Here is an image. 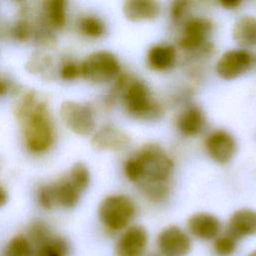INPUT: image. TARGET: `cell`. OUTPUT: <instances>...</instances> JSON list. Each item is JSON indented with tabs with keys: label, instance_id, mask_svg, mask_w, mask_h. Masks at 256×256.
<instances>
[{
	"label": "cell",
	"instance_id": "9a60e30c",
	"mask_svg": "<svg viewBox=\"0 0 256 256\" xmlns=\"http://www.w3.org/2000/svg\"><path fill=\"white\" fill-rule=\"evenodd\" d=\"M123 13L132 22L153 20L160 13V5L152 0H128L123 4Z\"/></svg>",
	"mask_w": 256,
	"mask_h": 256
},
{
	"label": "cell",
	"instance_id": "4fadbf2b",
	"mask_svg": "<svg viewBox=\"0 0 256 256\" xmlns=\"http://www.w3.org/2000/svg\"><path fill=\"white\" fill-rule=\"evenodd\" d=\"M187 228L190 234L197 239L213 240L220 235L221 222L211 213L199 212L188 219Z\"/></svg>",
	"mask_w": 256,
	"mask_h": 256
},
{
	"label": "cell",
	"instance_id": "9c48e42d",
	"mask_svg": "<svg viewBox=\"0 0 256 256\" xmlns=\"http://www.w3.org/2000/svg\"><path fill=\"white\" fill-rule=\"evenodd\" d=\"M148 244V233L140 225L126 228L115 245L116 256H142Z\"/></svg>",
	"mask_w": 256,
	"mask_h": 256
},
{
	"label": "cell",
	"instance_id": "e0dca14e",
	"mask_svg": "<svg viewBox=\"0 0 256 256\" xmlns=\"http://www.w3.org/2000/svg\"><path fill=\"white\" fill-rule=\"evenodd\" d=\"M67 3L64 0H49L43 4L42 23L50 29H61L66 23Z\"/></svg>",
	"mask_w": 256,
	"mask_h": 256
},
{
	"label": "cell",
	"instance_id": "5b68a950",
	"mask_svg": "<svg viewBox=\"0 0 256 256\" xmlns=\"http://www.w3.org/2000/svg\"><path fill=\"white\" fill-rule=\"evenodd\" d=\"M119 72L120 64L117 57L106 50L89 54L80 64V75L95 84L106 83L114 79Z\"/></svg>",
	"mask_w": 256,
	"mask_h": 256
},
{
	"label": "cell",
	"instance_id": "e575fe53",
	"mask_svg": "<svg viewBox=\"0 0 256 256\" xmlns=\"http://www.w3.org/2000/svg\"><path fill=\"white\" fill-rule=\"evenodd\" d=\"M153 256H165V255H163V254L159 253V254H155V255H153Z\"/></svg>",
	"mask_w": 256,
	"mask_h": 256
},
{
	"label": "cell",
	"instance_id": "2e32d148",
	"mask_svg": "<svg viewBox=\"0 0 256 256\" xmlns=\"http://www.w3.org/2000/svg\"><path fill=\"white\" fill-rule=\"evenodd\" d=\"M205 118L202 110L198 106H190L181 112L176 126L181 134L185 136H195L199 134L204 126Z\"/></svg>",
	"mask_w": 256,
	"mask_h": 256
},
{
	"label": "cell",
	"instance_id": "484cf974",
	"mask_svg": "<svg viewBox=\"0 0 256 256\" xmlns=\"http://www.w3.org/2000/svg\"><path fill=\"white\" fill-rule=\"evenodd\" d=\"M52 66V59L42 53L34 54L31 59L27 62V69L33 73H45L44 71Z\"/></svg>",
	"mask_w": 256,
	"mask_h": 256
},
{
	"label": "cell",
	"instance_id": "5bb4252c",
	"mask_svg": "<svg viewBox=\"0 0 256 256\" xmlns=\"http://www.w3.org/2000/svg\"><path fill=\"white\" fill-rule=\"evenodd\" d=\"M228 233L237 240L256 234V211L248 208L236 210L229 219Z\"/></svg>",
	"mask_w": 256,
	"mask_h": 256
},
{
	"label": "cell",
	"instance_id": "4dcf8cb0",
	"mask_svg": "<svg viewBox=\"0 0 256 256\" xmlns=\"http://www.w3.org/2000/svg\"><path fill=\"white\" fill-rule=\"evenodd\" d=\"M220 4L224 7V8H227V9H234V8H237L240 4H241V2L240 1H227V0H225V1H221L220 2Z\"/></svg>",
	"mask_w": 256,
	"mask_h": 256
},
{
	"label": "cell",
	"instance_id": "52a82bcc",
	"mask_svg": "<svg viewBox=\"0 0 256 256\" xmlns=\"http://www.w3.org/2000/svg\"><path fill=\"white\" fill-rule=\"evenodd\" d=\"M156 244L165 256H186L191 250V239L186 231L176 225H170L160 231Z\"/></svg>",
	"mask_w": 256,
	"mask_h": 256
},
{
	"label": "cell",
	"instance_id": "d4e9b609",
	"mask_svg": "<svg viewBox=\"0 0 256 256\" xmlns=\"http://www.w3.org/2000/svg\"><path fill=\"white\" fill-rule=\"evenodd\" d=\"M237 239L228 232L214 239L213 251L218 256H231L237 249Z\"/></svg>",
	"mask_w": 256,
	"mask_h": 256
},
{
	"label": "cell",
	"instance_id": "83f0119b",
	"mask_svg": "<svg viewBox=\"0 0 256 256\" xmlns=\"http://www.w3.org/2000/svg\"><path fill=\"white\" fill-rule=\"evenodd\" d=\"M39 205L45 210H51L56 206L52 184L42 185L37 193Z\"/></svg>",
	"mask_w": 256,
	"mask_h": 256
},
{
	"label": "cell",
	"instance_id": "6da1fadb",
	"mask_svg": "<svg viewBox=\"0 0 256 256\" xmlns=\"http://www.w3.org/2000/svg\"><path fill=\"white\" fill-rule=\"evenodd\" d=\"M15 117L20 123L24 144L32 154H43L54 145L56 132L47 103L34 91L24 93L15 105Z\"/></svg>",
	"mask_w": 256,
	"mask_h": 256
},
{
	"label": "cell",
	"instance_id": "f1b7e54d",
	"mask_svg": "<svg viewBox=\"0 0 256 256\" xmlns=\"http://www.w3.org/2000/svg\"><path fill=\"white\" fill-rule=\"evenodd\" d=\"M60 76L63 80L72 81L80 76V65L73 61H66L60 68Z\"/></svg>",
	"mask_w": 256,
	"mask_h": 256
},
{
	"label": "cell",
	"instance_id": "277c9868",
	"mask_svg": "<svg viewBox=\"0 0 256 256\" xmlns=\"http://www.w3.org/2000/svg\"><path fill=\"white\" fill-rule=\"evenodd\" d=\"M135 214L136 206L134 201L122 194H113L105 197L98 209L100 222L112 232L128 228Z\"/></svg>",
	"mask_w": 256,
	"mask_h": 256
},
{
	"label": "cell",
	"instance_id": "3957f363",
	"mask_svg": "<svg viewBox=\"0 0 256 256\" xmlns=\"http://www.w3.org/2000/svg\"><path fill=\"white\" fill-rule=\"evenodd\" d=\"M115 88L122 91L126 110L133 117L153 120L161 116L160 105L152 99L149 88L142 81L128 79L127 76L122 75L117 78Z\"/></svg>",
	"mask_w": 256,
	"mask_h": 256
},
{
	"label": "cell",
	"instance_id": "8fae6325",
	"mask_svg": "<svg viewBox=\"0 0 256 256\" xmlns=\"http://www.w3.org/2000/svg\"><path fill=\"white\" fill-rule=\"evenodd\" d=\"M236 141L234 137L224 130L211 133L206 139V150L215 162L228 163L236 153Z\"/></svg>",
	"mask_w": 256,
	"mask_h": 256
},
{
	"label": "cell",
	"instance_id": "ffe728a7",
	"mask_svg": "<svg viewBox=\"0 0 256 256\" xmlns=\"http://www.w3.org/2000/svg\"><path fill=\"white\" fill-rule=\"evenodd\" d=\"M176 58V51L170 45H155L150 48L147 54L149 65L156 70H166L170 68Z\"/></svg>",
	"mask_w": 256,
	"mask_h": 256
},
{
	"label": "cell",
	"instance_id": "30bf717a",
	"mask_svg": "<svg viewBox=\"0 0 256 256\" xmlns=\"http://www.w3.org/2000/svg\"><path fill=\"white\" fill-rule=\"evenodd\" d=\"M130 144L129 136L120 128L106 124L94 132L91 145L97 151H122Z\"/></svg>",
	"mask_w": 256,
	"mask_h": 256
},
{
	"label": "cell",
	"instance_id": "44dd1931",
	"mask_svg": "<svg viewBox=\"0 0 256 256\" xmlns=\"http://www.w3.org/2000/svg\"><path fill=\"white\" fill-rule=\"evenodd\" d=\"M35 246L36 249L32 256H67L69 252L66 240L53 234Z\"/></svg>",
	"mask_w": 256,
	"mask_h": 256
},
{
	"label": "cell",
	"instance_id": "d6a6232c",
	"mask_svg": "<svg viewBox=\"0 0 256 256\" xmlns=\"http://www.w3.org/2000/svg\"><path fill=\"white\" fill-rule=\"evenodd\" d=\"M6 202H7V193L5 189L0 185V207L5 205Z\"/></svg>",
	"mask_w": 256,
	"mask_h": 256
},
{
	"label": "cell",
	"instance_id": "f546056e",
	"mask_svg": "<svg viewBox=\"0 0 256 256\" xmlns=\"http://www.w3.org/2000/svg\"><path fill=\"white\" fill-rule=\"evenodd\" d=\"M189 5L188 2L186 1H177L174 2L171 5V17L174 20H178L182 17V15L184 14L185 10L187 9V6Z\"/></svg>",
	"mask_w": 256,
	"mask_h": 256
},
{
	"label": "cell",
	"instance_id": "603a6c76",
	"mask_svg": "<svg viewBox=\"0 0 256 256\" xmlns=\"http://www.w3.org/2000/svg\"><path fill=\"white\" fill-rule=\"evenodd\" d=\"M33 245L28 238L18 235L12 238L6 245L3 256H32Z\"/></svg>",
	"mask_w": 256,
	"mask_h": 256
},
{
	"label": "cell",
	"instance_id": "836d02e7",
	"mask_svg": "<svg viewBox=\"0 0 256 256\" xmlns=\"http://www.w3.org/2000/svg\"><path fill=\"white\" fill-rule=\"evenodd\" d=\"M247 256H256V249L253 250V251H251Z\"/></svg>",
	"mask_w": 256,
	"mask_h": 256
},
{
	"label": "cell",
	"instance_id": "7a4b0ae2",
	"mask_svg": "<svg viewBox=\"0 0 256 256\" xmlns=\"http://www.w3.org/2000/svg\"><path fill=\"white\" fill-rule=\"evenodd\" d=\"M173 171V161L157 144L144 145L124 166L126 177L143 186L166 185Z\"/></svg>",
	"mask_w": 256,
	"mask_h": 256
},
{
	"label": "cell",
	"instance_id": "7c38bea8",
	"mask_svg": "<svg viewBox=\"0 0 256 256\" xmlns=\"http://www.w3.org/2000/svg\"><path fill=\"white\" fill-rule=\"evenodd\" d=\"M212 30V23L206 18H192L183 28L179 46L183 49L193 50L201 47Z\"/></svg>",
	"mask_w": 256,
	"mask_h": 256
},
{
	"label": "cell",
	"instance_id": "ba28073f",
	"mask_svg": "<svg viewBox=\"0 0 256 256\" xmlns=\"http://www.w3.org/2000/svg\"><path fill=\"white\" fill-rule=\"evenodd\" d=\"M251 61V55L246 50H229L223 53L217 61L216 72L224 80H233L249 69Z\"/></svg>",
	"mask_w": 256,
	"mask_h": 256
},
{
	"label": "cell",
	"instance_id": "4316f807",
	"mask_svg": "<svg viewBox=\"0 0 256 256\" xmlns=\"http://www.w3.org/2000/svg\"><path fill=\"white\" fill-rule=\"evenodd\" d=\"M35 33V30L33 29V26L30 21L27 19H21L19 20L12 29V35L13 37L21 42L28 41L33 34Z\"/></svg>",
	"mask_w": 256,
	"mask_h": 256
},
{
	"label": "cell",
	"instance_id": "d6986e66",
	"mask_svg": "<svg viewBox=\"0 0 256 256\" xmlns=\"http://www.w3.org/2000/svg\"><path fill=\"white\" fill-rule=\"evenodd\" d=\"M235 42L242 47L256 45V18L244 16L237 20L232 31Z\"/></svg>",
	"mask_w": 256,
	"mask_h": 256
},
{
	"label": "cell",
	"instance_id": "ac0fdd59",
	"mask_svg": "<svg viewBox=\"0 0 256 256\" xmlns=\"http://www.w3.org/2000/svg\"><path fill=\"white\" fill-rule=\"evenodd\" d=\"M56 206L73 208L80 200L81 192L74 187L68 178L61 179L52 184Z\"/></svg>",
	"mask_w": 256,
	"mask_h": 256
},
{
	"label": "cell",
	"instance_id": "cb8c5ba5",
	"mask_svg": "<svg viewBox=\"0 0 256 256\" xmlns=\"http://www.w3.org/2000/svg\"><path fill=\"white\" fill-rule=\"evenodd\" d=\"M68 179L80 192L84 191L90 183V172L82 162H76L70 169Z\"/></svg>",
	"mask_w": 256,
	"mask_h": 256
},
{
	"label": "cell",
	"instance_id": "8992f818",
	"mask_svg": "<svg viewBox=\"0 0 256 256\" xmlns=\"http://www.w3.org/2000/svg\"><path fill=\"white\" fill-rule=\"evenodd\" d=\"M59 114L65 126L76 135L89 136L95 130L94 112L88 104L65 101L60 106Z\"/></svg>",
	"mask_w": 256,
	"mask_h": 256
},
{
	"label": "cell",
	"instance_id": "1f68e13d",
	"mask_svg": "<svg viewBox=\"0 0 256 256\" xmlns=\"http://www.w3.org/2000/svg\"><path fill=\"white\" fill-rule=\"evenodd\" d=\"M9 89H10L9 83L6 80L0 78V97L5 95L9 91Z\"/></svg>",
	"mask_w": 256,
	"mask_h": 256
},
{
	"label": "cell",
	"instance_id": "7402d4cb",
	"mask_svg": "<svg viewBox=\"0 0 256 256\" xmlns=\"http://www.w3.org/2000/svg\"><path fill=\"white\" fill-rule=\"evenodd\" d=\"M79 31L89 38H100L104 35L106 31V26L104 22L92 15L83 16L78 21Z\"/></svg>",
	"mask_w": 256,
	"mask_h": 256
}]
</instances>
